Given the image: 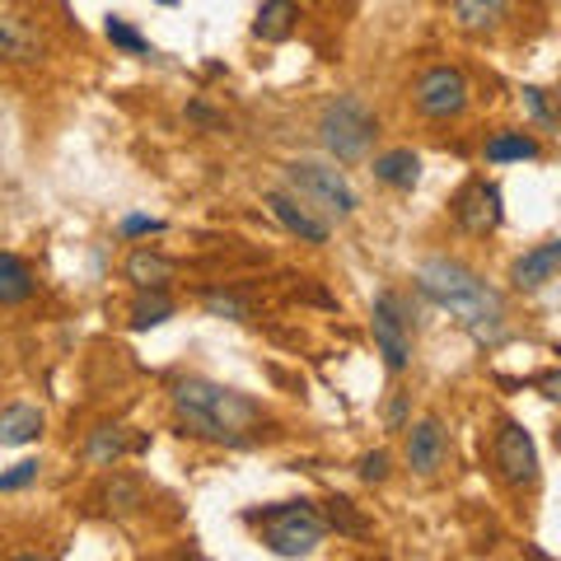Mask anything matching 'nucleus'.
I'll list each match as a JSON object with an SVG mask.
<instances>
[{
  "label": "nucleus",
  "instance_id": "3",
  "mask_svg": "<svg viewBox=\"0 0 561 561\" xmlns=\"http://www.w3.org/2000/svg\"><path fill=\"white\" fill-rule=\"evenodd\" d=\"M243 519L257 524L267 552H276V557H313L319 552V542L328 538V524L309 501L262 505V511H243Z\"/></svg>",
  "mask_w": 561,
  "mask_h": 561
},
{
  "label": "nucleus",
  "instance_id": "9",
  "mask_svg": "<svg viewBox=\"0 0 561 561\" xmlns=\"http://www.w3.org/2000/svg\"><path fill=\"white\" fill-rule=\"evenodd\" d=\"M454 220L463 225L468 234H491L496 225L505 220V206H501V187L486 183V179H472L459 197H454Z\"/></svg>",
  "mask_w": 561,
  "mask_h": 561
},
{
  "label": "nucleus",
  "instance_id": "15",
  "mask_svg": "<svg viewBox=\"0 0 561 561\" xmlns=\"http://www.w3.org/2000/svg\"><path fill=\"white\" fill-rule=\"evenodd\" d=\"M38 280H33V267L20 253H0V309H14V305H28Z\"/></svg>",
  "mask_w": 561,
  "mask_h": 561
},
{
  "label": "nucleus",
  "instance_id": "20",
  "mask_svg": "<svg viewBox=\"0 0 561 561\" xmlns=\"http://www.w3.org/2000/svg\"><path fill=\"white\" fill-rule=\"evenodd\" d=\"M122 454H127V431L122 426H94L90 440H84V459L99 463V468H113Z\"/></svg>",
  "mask_w": 561,
  "mask_h": 561
},
{
  "label": "nucleus",
  "instance_id": "12",
  "mask_svg": "<svg viewBox=\"0 0 561 561\" xmlns=\"http://www.w3.org/2000/svg\"><path fill=\"white\" fill-rule=\"evenodd\" d=\"M557 267H561V239H548V243H538V249L524 253L515 267H511V280H515V290H542L548 280H557Z\"/></svg>",
  "mask_w": 561,
  "mask_h": 561
},
{
  "label": "nucleus",
  "instance_id": "23",
  "mask_svg": "<svg viewBox=\"0 0 561 561\" xmlns=\"http://www.w3.org/2000/svg\"><path fill=\"white\" fill-rule=\"evenodd\" d=\"M323 505H328V515H323L328 529L351 534V538H365V534H370V519H365L346 496H332V501H323Z\"/></svg>",
  "mask_w": 561,
  "mask_h": 561
},
{
  "label": "nucleus",
  "instance_id": "5",
  "mask_svg": "<svg viewBox=\"0 0 561 561\" xmlns=\"http://www.w3.org/2000/svg\"><path fill=\"white\" fill-rule=\"evenodd\" d=\"M286 183L295 187V197L305 206L323 210L328 220H351L356 216V187L346 183V173L337 164H323V160H290L286 164Z\"/></svg>",
  "mask_w": 561,
  "mask_h": 561
},
{
  "label": "nucleus",
  "instance_id": "1",
  "mask_svg": "<svg viewBox=\"0 0 561 561\" xmlns=\"http://www.w3.org/2000/svg\"><path fill=\"white\" fill-rule=\"evenodd\" d=\"M416 290L435 309H449L482 346H496L505 337V300L486 280L454 257H426L416 267Z\"/></svg>",
  "mask_w": 561,
  "mask_h": 561
},
{
  "label": "nucleus",
  "instance_id": "14",
  "mask_svg": "<svg viewBox=\"0 0 561 561\" xmlns=\"http://www.w3.org/2000/svg\"><path fill=\"white\" fill-rule=\"evenodd\" d=\"M43 435V412L28 408V402H10L0 408V445L5 449H20V445H33Z\"/></svg>",
  "mask_w": 561,
  "mask_h": 561
},
{
  "label": "nucleus",
  "instance_id": "8",
  "mask_svg": "<svg viewBox=\"0 0 561 561\" xmlns=\"http://www.w3.org/2000/svg\"><path fill=\"white\" fill-rule=\"evenodd\" d=\"M491 463L505 486H534L538 482V445L519 421H501L496 440H491Z\"/></svg>",
  "mask_w": 561,
  "mask_h": 561
},
{
  "label": "nucleus",
  "instance_id": "19",
  "mask_svg": "<svg viewBox=\"0 0 561 561\" xmlns=\"http://www.w3.org/2000/svg\"><path fill=\"white\" fill-rule=\"evenodd\" d=\"M43 57V43H38V33H33L28 24L20 20H0V61H38Z\"/></svg>",
  "mask_w": 561,
  "mask_h": 561
},
{
  "label": "nucleus",
  "instance_id": "32",
  "mask_svg": "<svg viewBox=\"0 0 561 561\" xmlns=\"http://www.w3.org/2000/svg\"><path fill=\"white\" fill-rule=\"evenodd\" d=\"M538 389H542V398H548V402H557V398H561V375H557V370H548V375H542Z\"/></svg>",
  "mask_w": 561,
  "mask_h": 561
},
{
  "label": "nucleus",
  "instance_id": "16",
  "mask_svg": "<svg viewBox=\"0 0 561 561\" xmlns=\"http://www.w3.org/2000/svg\"><path fill=\"white\" fill-rule=\"evenodd\" d=\"M295 20H300V5L295 0H262L257 20H253V38L262 43H286L295 33Z\"/></svg>",
  "mask_w": 561,
  "mask_h": 561
},
{
  "label": "nucleus",
  "instance_id": "21",
  "mask_svg": "<svg viewBox=\"0 0 561 561\" xmlns=\"http://www.w3.org/2000/svg\"><path fill=\"white\" fill-rule=\"evenodd\" d=\"M511 10V0H454V14L468 33H482V28H496Z\"/></svg>",
  "mask_w": 561,
  "mask_h": 561
},
{
  "label": "nucleus",
  "instance_id": "25",
  "mask_svg": "<svg viewBox=\"0 0 561 561\" xmlns=\"http://www.w3.org/2000/svg\"><path fill=\"white\" fill-rule=\"evenodd\" d=\"M103 33H108V43H113L117 51H127V57H150V38H146V33H136L127 20H117V14H108Z\"/></svg>",
  "mask_w": 561,
  "mask_h": 561
},
{
  "label": "nucleus",
  "instance_id": "24",
  "mask_svg": "<svg viewBox=\"0 0 561 561\" xmlns=\"http://www.w3.org/2000/svg\"><path fill=\"white\" fill-rule=\"evenodd\" d=\"M103 501H108V515H136L146 496H140V482L136 478H113L108 491H103Z\"/></svg>",
  "mask_w": 561,
  "mask_h": 561
},
{
  "label": "nucleus",
  "instance_id": "22",
  "mask_svg": "<svg viewBox=\"0 0 561 561\" xmlns=\"http://www.w3.org/2000/svg\"><path fill=\"white\" fill-rule=\"evenodd\" d=\"M173 319V300L164 290H140L136 295V305H131V328L136 332H146V328H160Z\"/></svg>",
  "mask_w": 561,
  "mask_h": 561
},
{
  "label": "nucleus",
  "instance_id": "27",
  "mask_svg": "<svg viewBox=\"0 0 561 561\" xmlns=\"http://www.w3.org/2000/svg\"><path fill=\"white\" fill-rule=\"evenodd\" d=\"M38 472H43V463H38V459H20L10 472H0V491H24V486L38 482Z\"/></svg>",
  "mask_w": 561,
  "mask_h": 561
},
{
  "label": "nucleus",
  "instance_id": "7",
  "mask_svg": "<svg viewBox=\"0 0 561 561\" xmlns=\"http://www.w3.org/2000/svg\"><path fill=\"white\" fill-rule=\"evenodd\" d=\"M468 99H472V84H468V76H463L459 66H431V70H421L416 84H412L416 113L431 117V122L463 117Z\"/></svg>",
  "mask_w": 561,
  "mask_h": 561
},
{
  "label": "nucleus",
  "instance_id": "33",
  "mask_svg": "<svg viewBox=\"0 0 561 561\" xmlns=\"http://www.w3.org/2000/svg\"><path fill=\"white\" fill-rule=\"evenodd\" d=\"M160 5H179V0H160Z\"/></svg>",
  "mask_w": 561,
  "mask_h": 561
},
{
  "label": "nucleus",
  "instance_id": "6",
  "mask_svg": "<svg viewBox=\"0 0 561 561\" xmlns=\"http://www.w3.org/2000/svg\"><path fill=\"white\" fill-rule=\"evenodd\" d=\"M370 332H375V346L383 365L393 375H402L412 365V309L398 290H379L375 295V309H370Z\"/></svg>",
  "mask_w": 561,
  "mask_h": 561
},
{
  "label": "nucleus",
  "instance_id": "13",
  "mask_svg": "<svg viewBox=\"0 0 561 561\" xmlns=\"http://www.w3.org/2000/svg\"><path fill=\"white\" fill-rule=\"evenodd\" d=\"M173 276H179V262L164 257V253H154V249H136L127 257V280L136 290H169Z\"/></svg>",
  "mask_w": 561,
  "mask_h": 561
},
{
  "label": "nucleus",
  "instance_id": "31",
  "mask_svg": "<svg viewBox=\"0 0 561 561\" xmlns=\"http://www.w3.org/2000/svg\"><path fill=\"white\" fill-rule=\"evenodd\" d=\"M402 416H408V393H398L389 402V431H402Z\"/></svg>",
  "mask_w": 561,
  "mask_h": 561
},
{
  "label": "nucleus",
  "instance_id": "26",
  "mask_svg": "<svg viewBox=\"0 0 561 561\" xmlns=\"http://www.w3.org/2000/svg\"><path fill=\"white\" fill-rule=\"evenodd\" d=\"M206 313H216V319H234V323L253 319L249 300H239L234 290H206Z\"/></svg>",
  "mask_w": 561,
  "mask_h": 561
},
{
  "label": "nucleus",
  "instance_id": "11",
  "mask_svg": "<svg viewBox=\"0 0 561 561\" xmlns=\"http://www.w3.org/2000/svg\"><path fill=\"white\" fill-rule=\"evenodd\" d=\"M445 426H440V416H421L416 426H408V468L416 472V478H435V472L445 468Z\"/></svg>",
  "mask_w": 561,
  "mask_h": 561
},
{
  "label": "nucleus",
  "instance_id": "10",
  "mask_svg": "<svg viewBox=\"0 0 561 561\" xmlns=\"http://www.w3.org/2000/svg\"><path fill=\"white\" fill-rule=\"evenodd\" d=\"M267 210L276 216L280 230L295 234L300 243H328V220H323L313 206H305L300 197H295V192L272 187V192H267Z\"/></svg>",
  "mask_w": 561,
  "mask_h": 561
},
{
  "label": "nucleus",
  "instance_id": "28",
  "mask_svg": "<svg viewBox=\"0 0 561 561\" xmlns=\"http://www.w3.org/2000/svg\"><path fill=\"white\" fill-rule=\"evenodd\" d=\"M524 108L534 113V122H538L542 131H552V127H557V117H552V103H548V94H542V90H534V84H529V90H524Z\"/></svg>",
  "mask_w": 561,
  "mask_h": 561
},
{
  "label": "nucleus",
  "instance_id": "4",
  "mask_svg": "<svg viewBox=\"0 0 561 561\" xmlns=\"http://www.w3.org/2000/svg\"><path fill=\"white\" fill-rule=\"evenodd\" d=\"M375 117L370 108L356 99V94H342V99H332L328 108L319 113V140H323V150L332 154L337 164H356L370 154L375 146Z\"/></svg>",
  "mask_w": 561,
  "mask_h": 561
},
{
  "label": "nucleus",
  "instance_id": "18",
  "mask_svg": "<svg viewBox=\"0 0 561 561\" xmlns=\"http://www.w3.org/2000/svg\"><path fill=\"white\" fill-rule=\"evenodd\" d=\"M482 154H486V164H524V160H538L542 146L529 131H496L482 146Z\"/></svg>",
  "mask_w": 561,
  "mask_h": 561
},
{
  "label": "nucleus",
  "instance_id": "30",
  "mask_svg": "<svg viewBox=\"0 0 561 561\" xmlns=\"http://www.w3.org/2000/svg\"><path fill=\"white\" fill-rule=\"evenodd\" d=\"M360 478L365 482H389V454H383V449H375V454H365V459H360Z\"/></svg>",
  "mask_w": 561,
  "mask_h": 561
},
{
  "label": "nucleus",
  "instance_id": "29",
  "mask_svg": "<svg viewBox=\"0 0 561 561\" xmlns=\"http://www.w3.org/2000/svg\"><path fill=\"white\" fill-rule=\"evenodd\" d=\"M146 234H164V220H154V216H127L122 220V239H146Z\"/></svg>",
  "mask_w": 561,
  "mask_h": 561
},
{
  "label": "nucleus",
  "instance_id": "2",
  "mask_svg": "<svg viewBox=\"0 0 561 561\" xmlns=\"http://www.w3.org/2000/svg\"><path fill=\"white\" fill-rule=\"evenodd\" d=\"M173 398V412L183 416V426L192 435H206V440H220V445H253V435H243V431H253L257 421H262V408L249 398V393H239V389H225V383H210V379H179L169 389Z\"/></svg>",
  "mask_w": 561,
  "mask_h": 561
},
{
  "label": "nucleus",
  "instance_id": "17",
  "mask_svg": "<svg viewBox=\"0 0 561 561\" xmlns=\"http://www.w3.org/2000/svg\"><path fill=\"white\" fill-rule=\"evenodd\" d=\"M375 179L379 183H389V187H398V192H412L416 183H421V160L412 150H383V154H375Z\"/></svg>",
  "mask_w": 561,
  "mask_h": 561
}]
</instances>
